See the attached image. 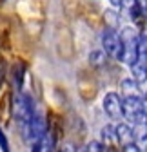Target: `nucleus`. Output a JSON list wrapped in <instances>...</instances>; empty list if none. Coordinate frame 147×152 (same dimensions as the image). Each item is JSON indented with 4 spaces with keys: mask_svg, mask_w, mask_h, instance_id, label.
Segmentation results:
<instances>
[{
    "mask_svg": "<svg viewBox=\"0 0 147 152\" xmlns=\"http://www.w3.org/2000/svg\"><path fill=\"white\" fill-rule=\"evenodd\" d=\"M13 112H15V120L16 123L20 125V129L24 130L31 120L35 118L36 114V107H35V102L31 98L29 92H16L15 94V100H13Z\"/></svg>",
    "mask_w": 147,
    "mask_h": 152,
    "instance_id": "nucleus-1",
    "label": "nucleus"
},
{
    "mask_svg": "<svg viewBox=\"0 0 147 152\" xmlns=\"http://www.w3.org/2000/svg\"><path fill=\"white\" fill-rule=\"evenodd\" d=\"M122 40V62L131 65L138 58V49H140V34L133 27H123L120 33Z\"/></svg>",
    "mask_w": 147,
    "mask_h": 152,
    "instance_id": "nucleus-2",
    "label": "nucleus"
},
{
    "mask_svg": "<svg viewBox=\"0 0 147 152\" xmlns=\"http://www.w3.org/2000/svg\"><path fill=\"white\" fill-rule=\"evenodd\" d=\"M122 116L125 118V123H129V125L145 118L147 112H145L142 98H122Z\"/></svg>",
    "mask_w": 147,
    "mask_h": 152,
    "instance_id": "nucleus-3",
    "label": "nucleus"
},
{
    "mask_svg": "<svg viewBox=\"0 0 147 152\" xmlns=\"http://www.w3.org/2000/svg\"><path fill=\"white\" fill-rule=\"evenodd\" d=\"M102 47L107 56L122 62V40H120V33L115 27H107L102 33Z\"/></svg>",
    "mask_w": 147,
    "mask_h": 152,
    "instance_id": "nucleus-4",
    "label": "nucleus"
},
{
    "mask_svg": "<svg viewBox=\"0 0 147 152\" xmlns=\"http://www.w3.org/2000/svg\"><path fill=\"white\" fill-rule=\"evenodd\" d=\"M47 132V123H46V118L42 116L40 112H36L35 114V118L31 120V123L22 130V136H24V140L29 143V145H33L35 141H38L44 134Z\"/></svg>",
    "mask_w": 147,
    "mask_h": 152,
    "instance_id": "nucleus-5",
    "label": "nucleus"
},
{
    "mask_svg": "<svg viewBox=\"0 0 147 152\" xmlns=\"http://www.w3.org/2000/svg\"><path fill=\"white\" fill-rule=\"evenodd\" d=\"M102 107H104V112L111 120L118 121L123 118L122 116V98H120L118 92H107L102 100Z\"/></svg>",
    "mask_w": 147,
    "mask_h": 152,
    "instance_id": "nucleus-6",
    "label": "nucleus"
},
{
    "mask_svg": "<svg viewBox=\"0 0 147 152\" xmlns=\"http://www.w3.org/2000/svg\"><path fill=\"white\" fill-rule=\"evenodd\" d=\"M131 129H133L135 145L138 147V150L140 152H147V116L138 120L136 123H133Z\"/></svg>",
    "mask_w": 147,
    "mask_h": 152,
    "instance_id": "nucleus-7",
    "label": "nucleus"
},
{
    "mask_svg": "<svg viewBox=\"0 0 147 152\" xmlns=\"http://www.w3.org/2000/svg\"><path fill=\"white\" fill-rule=\"evenodd\" d=\"M115 140H116L120 150L125 148V147H129V145H133L135 143V138H133V129H131V125L125 123V121H120L115 127Z\"/></svg>",
    "mask_w": 147,
    "mask_h": 152,
    "instance_id": "nucleus-8",
    "label": "nucleus"
},
{
    "mask_svg": "<svg viewBox=\"0 0 147 152\" xmlns=\"http://www.w3.org/2000/svg\"><path fill=\"white\" fill-rule=\"evenodd\" d=\"M31 152H57V136L54 132L47 129V132L31 145Z\"/></svg>",
    "mask_w": 147,
    "mask_h": 152,
    "instance_id": "nucleus-9",
    "label": "nucleus"
},
{
    "mask_svg": "<svg viewBox=\"0 0 147 152\" xmlns=\"http://www.w3.org/2000/svg\"><path fill=\"white\" fill-rule=\"evenodd\" d=\"M120 89H122V98H142L140 87H138V83H136L133 78H125V80H122Z\"/></svg>",
    "mask_w": 147,
    "mask_h": 152,
    "instance_id": "nucleus-10",
    "label": "nucleus"
},
{
    "mask_svg": "<svg viewBox=\"0 0 147 152\" xmlns=\"http://www.w3.org/2000/svg\"><path fill=\"white\" fill-rule=\"evenodd\" d=\"M24 74H26V65L22 62H16L13 71H11V76H13V87L16 92H22V85H24Z\"/></svg>",
    "mask_w": 147,
    "mask_h": 152,
    "instance_id": "nucleus-11",
    "label": "nucleus"
},
{
    "mask_svg": "<svg viewBox=\"0 0 147 152\" xmlns=\"http://www.w3.org/2000/svg\"><path fill=\"white\" fill-rule=\"evenodd\" d=\"M0 152H11V145H9V140L6 136L4 129L0 127Z\"/></svg>",
    "mask_w": 147,
    "mask_h": 152,
    "instance_id": "nucleus-12",
    "label": "nucleus"
},
{
    "mask_svg": "<svg viewBox=\"0 0 147 152\" xmlns=\"http://www.w3.org/2000/svg\"><path fill=\"white\" fill-rule=\"evenodd\" d=\"M91 64H95V65H100L102 62H104V58H105V53L104 51H93L91 53Z\"/></svg>",
    "mask_w": 147,
    "mask_h": 152,
    "instance_id": "nucleus-13",
    "label": "nucleus"
},
{
    "mask_svg": "<svg viewBox=\"0 0 147 152\" xmlns=\"http://www.w3.org/2000/svg\"><path fill=\"white\" fill-rule=\"evenodd\" d=\"M4 80H6V64L0 60V85L4 83Z\"/></svg>",
    "mask_w": 147,
    "mask_h": 152,
    "instance_id": "nucleus-14",
    "label": "nucleus"
},
{
    "mask_svg": "<svg viewBox=\"0 0 147 152\" xmlns=\"http://www.w3.org/2000/svg\"><path fill=\"white\" fill-rule=\"evenodd\" d=\"M122 152H140L138 150V147L133 143V145H129V147H125V148H122Z\"/></svg>",
    "mask_w": 147,
    "mask_h": 152,
    "instance_id": "nucleus-15",
    "label": "nucleus"
},
{
    "mask_svg": "<svg viewBox=\"0 0 147 152\" xmlns=\"http://www.w3.org/2000/svg\"><path fill=\"white\" fill-rule=\"evenodd\" d=\"M109 2H111L115 7H120V6H122V0H109Z\"/></svg>",
    "mask_w": 147,
    "mask_h": 152,
    "instance_id": "nucleus-16",
    "label": "nucleus"
},
{
    "mask_svg": "<svg viewBox=\"0 0 147 152\" xmlns=\"http://www.w3.org/2000/svg\"><path fill=\"white\" fill-rule=\"evenodd\" d=\"M142 102H143V107H145V112H147V92L142 96Z\"/></svg>",
    "mask_w": 147,
    "mask_h": 152,
    "instance_id": "nucleus-17",
    "label": "nucleus"
},
{
    "mask_svg": "<svg viewBox=\"0 0 147 152\" xmlns=\"http://www.w3.org/2000/svg\"><path fill=\"white\" fill-rule=\"evenodd\" d=\"M62 152H64V150H62Z\"/></svg>",
    "mask_w": 147,
    "mask_h": 152,
    "instance_id": "nucleus-18",
    "label": "nucleus"
}]
</instances>
